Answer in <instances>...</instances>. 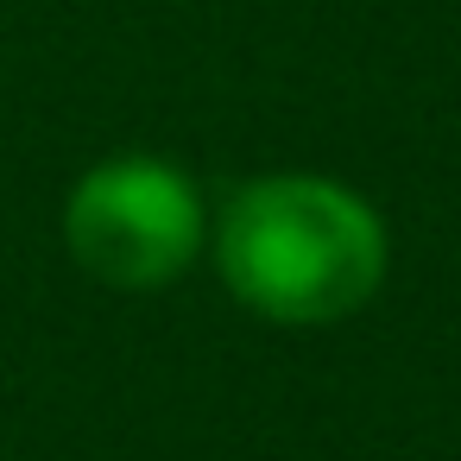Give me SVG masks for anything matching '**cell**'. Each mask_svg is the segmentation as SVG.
<instances>
[{"label": "cell", "mask_w": 461, "mask_h": 461, "mask_svg": "<svg viewBox=\"0 0 461 461\" xmlns=\"http://www.w3.org/2000/svg\"><path fill=\"white\" fill-rule=\"evenodd\" d=\"M215 259L228 291L266 322H341L385 278L379 215L329 177H259L247 184L221 228Z\"/></svg>", "instance_id": "obj_1"}, {"label": "cell", "mask_w": 461, "mask_h": 461, "mask_svg": "<svg viewBox=\"0 0 461 461\" xmlns=\"http://www.w3.org/2000/svg\"><path fill=\"white\" fill-rule=\"evenodd\" d=\"M203 196L165 158H108L95 165L64 209V240L77 266L121 291L171 285L203 253Z\"/></svg>", "instance_id": "obj_2"}]
</instances>
